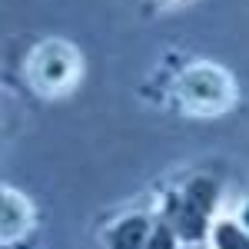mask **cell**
<instances>
[{"mask_svg": "<svg viewBox=\"0 0 249 249\" xmlns=\"http://www.w3.org/2000/svg\"><path fill=\"white\" fill-rule=\"evenodd\" d=\"M216 203H219V179L199 173L186 179L176 193H170L163 219L173 226L183 246H203L216 223Z\"/></svg>", "mask_w": 249, "mask_h": 249, "instance_id": "6da1fadb", "label": "cell"}, {"mask_svg": "<svg viewBox=\"0 0 249 249\" xmlns=\"http://www.w3.org/2000/svg\"><path fill=\"white\" fill-rule=\"evenodd\" d=\"M183 249H203V246H183Z\"/></svg>", "mask_w": 249, "mask_h": 249, "instance_id": "9c48e42d", "label": "cell"}, {"mask_svg": "<svg viewBox=\"0 0 249 249\" xmlns=\"http://www.w3.org/2000/svg\"><path fill=\"white\" fill-rule=\"evenodd\" d=\"M206 246L210 249H249V232L239 219L219 216L213 223V232H210V239H206Z\"/></svg>", "mask_w": 249, "mask_h": 249, "instance_id": "8992f818", "label": "cell"}, {"mask_svg": "<svg viewBox=\"0 0 249 249\" xmlns=\"http://www.w3.org/2000/svg\"><path fill=\"white\" fill-rule=\"evenodd\" d=\"M176 96H179V107L186 113L196 116H216L226 113L232 107V80L210 63H196L190 67L179 83H176Z\"/></svg>", "mask_w": 249, "mask_h": 249, "instance_id": "7a4b0ae2", "label": "cell"}, {"mask_svg": "<svg viewBox=\"0 0 249 249\" xmlns=\"http://www.w3.org/2000/svg\"><path fill=\"white\" fill-rule=\"evenodd\" d=\"M30 226H34L30 199L23 193H17L14 186H3V193H0V239H3V246L14 249L17 243H23Z\"/></svg>", "mask_w": 249, "mask_h": 249, "instance_id": "277c9868", "label": "cell"}, {"mask_svg": "<svg viewBox=\"0 0 249 249\" xmlns=\"http://www.w3.org/2000/svg\"><path fill=\"white\" fill-rule=\"evenodd\" d=\"M34 60H37L34 70H37V80H40L43 90H63V87H70L73 77H77V57L63 43L40 47V53Z\"/></svg>", "mask_w": 249, "mask_h": 249, "instance_id": "3957f363", "label": "cell"}, {"mask_svg": "<svg viewBox=\"0 0 249 249\" xmlns=\"http://www.w3.org/2000/svg\"><path fill=\"white\" fill-rule=\"evenodd\" d=\"M236 219H239V223L246 226V232H249V196L243 199V206H239V216H236Z\"/></svg>", "mask_w": 249, "mask_h": 249, "instance_id": "ba28073f", "label": "cell"}, {"mask_svg": "<svg viewBox=\"0 0 249 249\" xmlns=\"http://www.w3.org/2000/svg\"><path fill=\"white\" fill-rule=\"evenodd\" d=\"M146 249H183V243H179V236L173 232V226L166 223V219H160L153 230V239H150V246Z\"/></svg>", "mask_w": 249, "mask_h": 249, "instance_id": "52a82bcc", "label": "cell"}, {"mask_svg": "<svg viewBox=\"0 0 249 249\" xmlns=\"http://www.w3.org/2000/svg\"><path fill=\"white\" fill-rule=\"evenodd\" d=\"M153 230L156 223L146 213H130L103 232V243H107V249H146L153 239Z\"/></svg>", "mask_w": 249, "mask_h": 249, "instance_id": "5b68a950", "label": "cell"}]
</instances>
